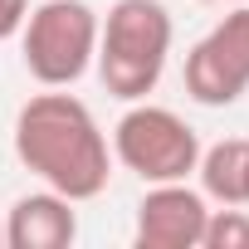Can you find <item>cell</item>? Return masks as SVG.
<instances>
[{
    "mask_svg": "<svg viewBox=\"0 0 249 249\" xmlns=\"http://www.w3.org/2000/svg\"><path fill=\"white\" fill-rule=\"evenodd\" d=\"M15 157L35 171L49 191L78 200H98L112 176V147L98 127V117L83 98L49 88L35 93L15 112Z\"/></svg>",
    "mask_w": 249,
    "mask_h": 249,
    "instance_id": "cell-1",
    "label": "cell"
},
{
    "mask_svg": "<svg viewBox=\"0 0 249 249\" xmlns=\"http://www.w3.org/2000/svg\"><path fill=\"white\" fill-rule=\"evenodd\" d=\"M171 10L161 0H112V10L98 20V78L112 98L137 103L157 93L166 59H171Z\"/></svg>",
    "mask_w": 249,
    "mask_h": 249,
    "instance_id": "cell-2",
    "label": "cell"
},
{
    "mask_svg": "<svg viewBox=\"0 0 249 249\" xmlns=\"http://www.w3.org/2000/svg\"><path fill=\"white\" fill-rule=\"evenodd\" d=\"M186 93L200 107H230L249 93V5L215 20L186 54Z\"/></svg>",
    "mask_w": 249,
    "mask_h": 249,
    "instance_id": "cell-5",
    "label": "cell"
},
{
    "mask_svg": "<svg viewBox=\"0 0 249 249\" xmlns=\"http://www.w3.org/2000/svg\"><path fill=\"white\" fill-rule=\"evenodd\" d=\"M25 15H30V0H0V44L20 35Z\"/></svg>",
    "mask_w": 249,
    "mask_h": 249,
    "instance_id": "cell-10",
    "label": "cell"
},
{
    "mask_svg": "<svg viewBox=\"0 0 249 249\" xmlns=\"http://www.w3.org/2000/svg\"><path fill=\"white\" fill-rule=\"evenodd\" d=\"M205 196L186 181H157L137 205V249H200L205 234Z\"/></svg>",
    "mask_w": 249,
    "mask_h": 249,
    "instance_id": "cell-6",
    "label": "cell"
},
{
    "mask_svg": "<svg viewBox=\"0 0 249 249\" xmlns=\"http://www.w3.org/2000/svg\"><path fill=\"white\" fill-rule=\"evenodd\" d=\"M200 5H220V0H200Z\"/></svg>",
    "mask_w": 249,
    "mask_h": 249,
    "instance_id": "cell-13",
    "label": "cell"
},
{
    "mask_svg": "<svg viewBox=\"0 0 249 249\" xmlns=\"http://www.w3.org/2000/svg\"><path fill=\"white\" fill-rule=\"evenodd\" d=\"M244 157H249V137H225L215 147H200L196 161L200 196L215 205H244Z\"/></svg>",
    "mask_w": 249,
    "mask_h": 249,
    "instance_id": "cell-8",
    "label": "cell"
},
{
    "mask_svg": "<svg viewBox=\"0 0 249 249\" xmlns=\"http://www.w3.org/2000/svg\"><path fill=\"white\" fill-rule=\"evenodd\" d=\"M0 249H5V225H0Z\"/></svg>",
    "mask_w": 249,
    "mask_h": 249,
    "instance_id": "cell-12",
    "label": "cell"
},
{
    "mask_svg": "<svg viewBox=\"0 0 249 249\" xmlns=\"http://www.w3.org/2000/svg\"><path fill=\"white\" fill-rule=\"evenodd\" d=\"M20 54L35 83L73 88L98 54V10L88 0H44L20 25Z\"/></svg>",
    "mask_w": 249,
    "mask_h": 249,
    "instance_id": "cell-3",
    "label": "cell"
},
{
    "mask_svg": "<svg viewBox=\"0 0 249 249\" xmlns=\"http://www.w3.org/2000/svg\"><path fill=\"white\" fill-rule=\"evenodd\" d=\"M244 205H249V157H244Z\"/></svg>",
    "mask_w": 249,
    "mask_h": 249,
    "instance_id": "cell-11",
    "label": "cell"
},
{
    "mask_svg": "<svg viewBox=\"0 0 249 249\" xmlns=\"http://www.w3.org/2000/svg\"><path fill=\"white\" fill-rule=\"evenodd\" d=\"M112 157L132 176H142L147 186L186 181L196 171V161H200V137L181 112L137 98L112 127Z\"/></svg>",
    "mask_w": 249,
    "mask_h": 249,
    "instance_id": "cell-4",
    "label": "cell"
},
{
    "mask_svg": "<svg viewBox=\"0 0 249 249\" xmlns=\"http://www.w3.org/2000/svg\"><path fill=\"white\" fill-rule=\"evenodd\" d=\"M78 239V210L59 191H30L5 210V249H69Z\"/></svg>",
    "mask_w": 249,
    "mask_h": 249,
    "instance_id": "cell-7",
    "label": "cell"
},
{
    "mask_svg": "<svg viewBox=\"0 0 249 249\" xmlns=\"http://www.w3.org/2000/svg\"><path fill=\"white\" fill-rule=\"evenodd\" d=\"M200 249H249V210H239V205L210 210L205 215Z\"/></svg>",
    "mask_w": 249,
    "mask_h": 249,
    "instance_id": "cell-9",
    "label": "cell"
}]
</instances>
